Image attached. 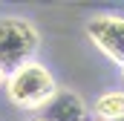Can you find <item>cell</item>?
I'll return each mask as SVG.
<instances>
[{"instance_id":"cell-1","label":"cell","mask_w":124,"mask_h":121,"mask_svg":"<svg viewBox=\"0 0 124 121\" xmlns=\"http://www.w3.org/2000/svg\"><path fill=\"white\" fill-rule=\"evenodd\" d=\"M55 92H58V81L40 60H26L20 66H15L9 72V81H6L9 101L15 107H20V110L46 107Z\"/></svg>"},{"instance_id":"cell-2","label":"cell","mask_w":124,"mask_h":121,"mask_svg":"<svg viewBox=\"0 0 124 121\" xmlns=\"http://www.w3.org/2000/svg\"><path fill=\"white\" fill-rule=\"evenodd\" d=\"M40 46V32L26 17L6 15L0 17V66L15 69L26 60H35V52Z\"/></svg>"},{"instance_id":"cell-3","label":"cell","mask_w":124,"mask_h":121,"mask_svg":"<svg viewBox=\"0 0 124 121\" xmlns=\"http://www.w3.org/2000/svg\"><path fill=\"white\" fill-rule=\"evenodd\" d=\"M87 35L113 63L124 66V17L121 15H95L87 20Z\"/></svg>"},{"instance_id":"cell-4","label":"cell","mask_w":124,"mask_h":121,"mask_svg":"<svg viewBox=\"0 0 124 121\" xmlns=\"http://www.w3.org/2000/svg\"><path fill=\"white\" fill-rule=\"evenodd\" d=\"M46 121H90L87 101L72 90H58L46 104Z\"/></svg>"},{"instance_id":"cell-5","label":"cell","mask_w":124,"mask_h":121,"mask_svg":"<svg viewBox=\"0 0 124 121\" xmlns=\"http://www.w3.org/2000/svg\"><path fill=\"white\" fill-rule=\"evenodd\" d=\"M93 110L98 121H121L124 118V90H110L104 95H98Z\"/></svg>"},{"instance_id":"cell-6","label":"cell","mask_w":124,"mask_h":121,"mask_svg":"<svg viewBox=\"0 0 124 121\" xmlns=\"http://www.w3.org/2000/svg\"><path fill=\"white\" fill-rule=\"evenodd\" d=\"M6 81H9V69H3V66H0V90L6 87Z\"/></svg>"},{"instance_id":"cell-7","label":"cell","mask_w":124,"mask_h":121,"mask_svg":"<svg viewBox=\"0 0 124 121\" xmlns=\"http://www.w3.org/2000/svg\"><path fill=\"white\" fill-rule=\"evenodd\" d=\"M35 121H46V118H35Z\"/></svg>"},{"instance_id":"cell-8","label":"cell","mask_w":124,"mask_h":121,"mask_svg":"<svg viewBox=\"0 0 124 121\" xmlns=\"http://www.w3.org/2000/svg\"><path fill=\"white\" fill-rule=\"evenodd\" d=\"M121 72H124V66H121Z\"/></svg>"},{"instance_id":"cell-9","label":"cell","mask_w":124,"mask_h":121,"mask_svg":"<svg viewBox=\"0 0 124 121\" xmlns=\"http://www.w3.org/2000/svg\"><path fill=\"white\" fill-rule=\"evenodd\" d=\"M95 121H98V118H95Z\"/></svg>"}]
</instances>
